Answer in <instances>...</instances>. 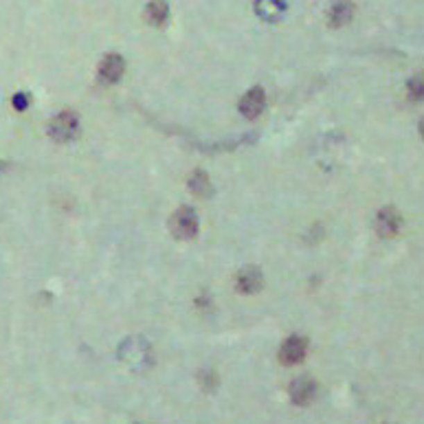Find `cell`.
Masks as SVG:
<instances>
[{"mask_svg":"<svg viewBox=\"0 0 424 424\" xmlns=\"http://www.w3.org/2000/svg\"><path fill=\"white\" fill-rule=\"evenodd\" d=\"M119 359H124L132 369H145L152 365V350L141 337H132L119 350Z\"/></svg>","mask_w":424,"mask_h":424,"instance_id":"1","label":"cell"},{"mask_svg":"<svg viewBox=\"0 0 424 424\" xmlns=\"http://www.w3.org/2000/svg\"><path fill=\"white\" fill-rule=\"evenodd\" d=\"M171 233L180 240H192V237L198 233V216L196 211L189 207H180L174 218H171Z\"/></svg>","mask_w":424,"mask_h":424,"instance_id":"2","label":"cell"},{"mask_svg":"<svg viewBox=\"0 0 424 424\" xmlns=\"http://www.w3.org/2000/svg\"><path fill=\"white\" fill-rule=\"evenodd\" d=\"M51 137L60 141V143H66V141H73L77 137V132H79V121H77V117L73 112H60L56 119L51 121Z\"/></svg>","mask_w":424,"mask_h":424,"instance_id":"3","label":"cell"},{"mask_svg":"<svg viewBox=\"0 0 424 424\" xmlns=\"http://www.w3.org/2000/svg\"><path fill=\"white\" fill-rule=\"evenodd\" d=\"M306 348H308V341L303 337H290L282 350H280V359L284 365H297L303 361V356H306Z\"/></svg>","mask_w":424,"mask_h":424,"instance_id":"4","label":"cell"},{"mask_svg":"<svg viewBox=\"0 0 424 424\" xmlns=\"http://www.w3.org/2000/svg\"><path fill=\"white\" fill-rule=\"evenodd\" d=\"M264 105H266V95H264L262 88H251L240 101V112L248 119H255L262 115Z\"/></svg>","mask_w":424,"mask_h":424,"instance_id":"5","label":"cell"},{"mask_svg":"<svg viewBox=\"0 0 424 424\" xmlns=\"http://www.w3.org/2000/svg\"><path fill=\"white\" fill-rule=\"evenodd\" d=\"M124 69H126V64L124 60L117 56V53H110V56H105L103 62L99 64V77H101V82L105 84H115L121 79L124 75Z\"/></svg>","mask_w":424,"mask_h":424,"instance_id":"6","label":"cell"},{"mask_svg":"<svg viewBox=\"0 0 424 424\" xmlns=\"http://www.w3.org/2000/svg\"><path fill=\"white\" fill-rule=\"evenodd\" d=\"M316 393V385L310 380V378H297L293 385H290V400L299 407H306L312 402Z\"/></svg>","mask_w":424,"mask_h":424,"instance_id":"7","label":"cell"},{"mask_svg":"<svg viewBox=\"0 0 424 424\" xmlns=\"http://www.w3.org/2000/svg\"><path fill=\"white\" fill-rule=\"evenodd\" d=\"M286 11L284 0H255V13L266 22H277Z\"/></svg>","mask_w":424,"mask_h":424,"instance_id":"8","label":"cell"},{"mask_svg":"<svg viewBox=\"0 0 424 424\" xmlns=\"http://www.w3.org/2000/svg\"><path fill=\"white\" fill-rule=\"evenodd\" d=\"M376 229L382 237H393L400 229V216L396 214V209L387 207L382 209L378 214V220H376Z\"/></svg>","mask_w":424,"mask_h":424,"instance_id":"9","label":"cell"},{"mask_svg":"<svg viewBox=\"0 0 424 424\" xmlns=\"http://www.w3.org/2000/svg\"><path fill=\"white\" fill-rule=\"evenodd\" d=\"M260 288H262V273L257 269L248 266L240 271V275H237V290L240 293H255Z\"/></svg>","mask_w":424,"mask_h":424,"instance_id":"10","label":"cell"},{"mask_svg":"<svg viewBox=\"0 0 424 424\" xmlns=\"http://www.w3.org/2000/svg\"><path fill=\"white\" fill-rule=\"evenodd\" d=\"M352 3L350 0H337V3L332 5V9H330V24L332 26H343L348 24L352 20Z\"/></svg>","mask_w":424,"mask_h":424,"instance_id":"11","label":"cell"},{"mask_svg":"<svg viewBox=\"0 0 424 424\" xmlns=\"http://www.w3.org/2000/svg\"><path fill=\"white\" fill-rule=\"evenodd\" d=\"M167 16H169V7H167L165 0H152L148 9H145V18H148V22L154 26L165 24Z\"/></svg>","mask_w":424,"mask_h":424,"instance_id":"12","label":"cell"},{"mask_svg":"<svg viewBox=\"0 0 424 424\" xmlns=\"http://www.w3.org/2000/svg\"><path fill=\"white\" fill-rule=\"evenodd\" d=\"M189 187L196 196H209L211 194V183H209V176L205 171H194L192 178H189Z\"/></svg>","mask_w":424,"mask_h":424,"instance_id":"13","label":"cell"},{"mask_svg":"<svg viewBox=\"0 0 424 424\" xmlns=\"http://www.w3.org/2000/svg\"><path fill=\"white\" fill-rule=\"evenodd\" d=\"M409 95H412L414 101L422 99V79L420 77H414L412 82H409Z\"/></svg>","mask_w":424,"mask_h":424,"instance_id":"14","label":"cell"},{"mask_svg":"<svg viewBox=\"0 0 424 424\" xmlns=\"http://www.w3.org/2000/svg\"><path fill=\"white\" fill-rule=\"evenodd\" d=\"M26 103H29V99H26V95H22V92H20V95L13 97V105H16L18 110H24Z\"/></svg>","mask_w":424,"mask_h":424,"instance_id":"15","label":"cell"}]
</instances>
